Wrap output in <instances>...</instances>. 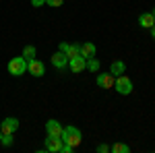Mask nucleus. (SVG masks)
Here are the masks:
<instances>
[{
	"label": "nucleus",
	"instance_id": "412c9836",
	"mask_svg": "<svg viewBox=\"0 0 155 153\" xmlns=\"http://www.w3.org/2000/svg\"><path fill=\"white\" fill-rule=\"evenodd\" d=\"M107 151H110L107 145H97V153H107Z\"/></svg>",
	"mask_w": 155,
	"mask_h": 153
},
{
	"label": "nucleus",
	"instance_id": "f8f14e48",
	"mask_svg": "<svg viewBox=\"0 0 155 153\" xmlns=\"http://www.w3.org/2000/svg\"><path fill=\"white\" fill-rule=\"evenodd\" d=\"M139 25L143 27V29H151L155 25V17H153V12H143L141 17H139Z\"/></svg>",
	"mask_w": 155,
	"mask_h": 153
},
{
	"label": "nucleus",
	"instance_id": "a211bd4d",
	"mask_svg": "<svg viewBox=\"0 0 155 153\" xmlns=\"http://www.w3.org/2000/svg\"><path fill=\"white\" fill-rule=\"evenodd\" d=\"M0 145L11 147V145H12V135H2V137H0Z\"/></svg>",
	"mask_w": 155,
	"mask_h": 153
},
{
	"label": "nucleus",
	"instance_id": "dca6fc26",
	"mask_svg": "<svg viewBox=\"0 0 155 153\" xmlns=\"http://www.w3.org/2000/svg\"><path fill=\"white\" fill-rule=\"evenodd\" d=\"M35 54H37L35 46H25V48H23V54H21V56H23L25 60H33V58H35Z\"/></svg>",
	"mask_w": 155,
	"mask_h": 153
},
{
	"label": "nucleus",
	"instance_id": "4468645a",
	"mask_svg": "<svg viewBox=\"0 0 155 153\" xmlns=\"http://www.w3.org/2000/svg\"><path fill=\"white\" fill-rule=\"evenodd\" d=\"M66 56H68V60L74 58V56H81V50H79V44H68V48H66V52H64Z\"/></svg>",
	"mask_w": 155,
	"mask_h": 153
},
{
	"label": "nucleus",
	"instance_id": "423d86ee",
	"mask_svg": "<svg viewBox=\"0 0 155 153\" xmlns=\"http://www.w3.org/2000/svg\"><path fill=\"white\" fill-rule=\"evenodd\" d=\"M50 62H52V66L54 68H58V71H64L66 66H68V56L64 54V52H56V54H52V58H50Z\"/></svg>",
	"mask_w": 155,
	"mask_h": 153
},
{
	"label": "nucleus",
	"instance_id": "aec40b11",
	"mask_svg": "<svg viewBox=\"0 0 155 153\" xmlns=\"http://www.w3.org/2000/svg\"><path fill=\"white\" fill-rule=\"evenodd\" d=\"M72 151H74V147L66 145V143H62V149H60V153H72Z\"/></svg>",
	"mask_w": 155,
	"mask_h": 153
},
{
	"label": "nucleus",
	"instance_id": "5701e85b",
	"mask_svg": "<svg viewBox=\"0 0 155 153\" xmlns=\"http://www.w3.org/2000/svg\"><path fill=\"white\" fill-rule=\"evenodd\" d=\"M151 37H153V39H155V25H153V27H151Z\"/></svg>",
	"mask_w": 155,
	"mask_h": 153
},
{
	"label": "nucleus",
	"instance_id": "39448f33",
	"mask_svg": "<svg viewBox=\"0 0 155 153\" xmlns=\"http://www.w3.org/2000/svg\"><path fill=\"white\" fill-rule=\"evenodd\" d=\"M17 128H19V120L17 118H4L0 122V132L2 135H15Z\"/></svg>",
	"mask_w": 155,
	"mask_h": 153
},
{
	"label": "nucleus",
	"instance_id": "f3484780",
	"mask_svg": "<svg viewBox=\"0 0 155 153\" xmlns=\"http://www.w3.org/2000/svg\"><path fill=\"white\" fill-rule=\"evenodd\" d=\"M87 71H93V72H97L99 71V60L93 56V58H87Z\"/></svg>",
	"mask_w": 155,
	"mask_h": 153
},
{
	"label": "nucleus",
	"instance_id": "9b49d317",
	"mask_svg": "<svg viewBox=\"0 0 155 153\" xmlns=\"http://www.w3.org/2000/svg\"><path fill=\"white\" fill-rule=\"evenodd\" d=\"M79 50H81V56H83L85 60H87V58H93V56L97 54V48H95V44H91V42L79 44Z\"/></svg>",
	"mask_w": 155,
	"mask_h": 153
},
{
	"label": "nucleus",
	"instance_id": "b1692460",
	"mask_svg": "<svg viewBox=\"0 0 155 153\" xmlns=\"http://www.w3.org/2000/svg\"><path fill=\"white\" fill-rule=\"evenodd\" d=\"M151 12H153V17H155V8H153V11H151Z\"/></svg>",
	"mask_w": 155,
	"mask_h": 153
},
{
	"label": "nucleus",
	"instance_id": "9d476101",
	"mask_svg": "<svg viewBox=\"0 0 155 153\" xmlns=\"http://www.w3.org/2000/svg\"><path fill=\"white\" fill-rule=\"evenodd\" d=\"M62 128H64V126L60 124L58 120H54V118H50L48 122H46V132L52 135V137H60V135H62Z\"/></svg>",
	"mask_w": 155,
	"mask_h": 153
},
{
	"label": "nucleus",
	"instance_id": "6ab92c4d",
	"mask_svg": "<svg viewBox=\"0 0 155 153\" xmlns=\"http://www.w3.org/2000/svg\"><path fill=\"white\" fill-rule=\"evenodd\" d=\"M62 2H64V0H46V4H48V6H52V8L62 6Z\"/></svg>",
	"mask_w": 155,
	"mask_h": 153
},
{
	"label": "nucleus",
	"instance_id": "7ed1b4c3",
	"mask_svg": "<svg viewBox=\"0 0 155 153\" xmlns=\"http://www.w3.org/2000/svg\"><path fill=\"white\" fill-rule=\"evenodd\" d=\"M114 87H116V91H118L120 95H128L132 93V81L126 77V75H120V77H116V83H114Z\"/></svg>",
	"mask_w": 155,
	"mask_h": 153
},
{
	"label": "nucleus",
	"instance_id": "ddd939ff",
	"mask_svg": "<svg viewBox=\"0 0 155 153\" xmlns=\"http://www.w3.org/2000/svg\"><path fill=\"white\" fill-rule=\"evenodd\" d=\"M126 71V64L122 62V60H114L112 64H110V72L114 75V77H120V75H124Z\"/></svg>",
	"mask_w": 155,
	"mask_h": 153
},
{
	"label": "nucleus",
	"instance_id": "20e7f679",
	"mask_svg": "<svg viewBox=\"0 0 155 153\" xmlns=\"http://www.w3.org/2000/svg\"><path fill=\"white\" fill-rule=\"evenodd\" d=\"M27 72L29 75H33V77H44V72H46V64L41 62V60H27Z\"/></svg>",
	"mask_w": 155,
	"mask_h": 153
},
{
	"label": "nucleus",
	"instance_id": "1a4fd4ad",
	"mask_svg": "<svg viewBox=\"0 0 155 153\" xmlns=\"http://www.w3.org/2000/svg\"><path fill=\"white\" fill-rule=\"evenodd\" d=\"M68 68H71V72H83L87 68V60L83 56H74L68 60Z\"/></svg>",
	"mask_w": 155,
	"mask_h": 153
},
{
	"label": "nucleus",
	"instance_id": "393cba45",
	"mask_svg": "<svg viewBox=\"0 0 155 153\" xmlns=\"http://www.w3.org/2000/svg\"><path fill=\"white\" fill-rule=\"evenodd\" d=\"M0 137H2V132H0Z\"/></svg>",
	"mask_w": 155,
	"mask_h": 153
},
{
	"label": "nucleus",
	"instance_id": "0eeeda50",
	"mask_svg": "<svg viewBox=\"0 0 155 153\" xmlns=\"http://www.w3.org/2000/svg\"><path fill=\"white\" fill-rule=\"evenodd\" d=\"M95 83L101 87V89H112L114 83H116V77H114L112 72H99L97 79H95Z\"/></svg>",
	"mask_w": 155,
	"mask_h": 153
},
{
	"label": "nucleus",
	"instance_id": "4be33fe9",
	"mask_svg": "<svg viewBox=\"0 0 155 153\" xmlns=\"http://www.w3.org/2000/svg\"><path fill=\"white\" fill-rule=\"evenodd\" d=\"M31 4L33 6H41V4H46V0H31Z\"/></svg>",
	"mask_w": 155,
	"mask_h": 153
},
{
	"label": "nucleus",
	"instance_id": "f03ea898",
	"mask_svg": "<svg viewBox=\"0 0 155 153\" xmlns=\"http://www.w3.org/2000/svg\"><path fill=\"white\" fill-rule=\"evenodd\" d=\"M8 72H11L12 77H21L27 72V60L23 56H17V58H12L8 62Z\"/></svg>",
	"mask_w": 155,
	"mask_h": 153
},
{
	"label": "nucleus",
	"instance_id": "6e6552de",
	"mask_svg": "<svg viewBox=\"0 0 155 153\" xmlns=\"http://www.w3.org/2000/svg\"><path fill=\"white\" fill-rule=\"evenodd\" d=\"M60 149H62V139H60V137H52V135H48V137H46V151L60 153Z\"/></svg>",
	"mask_w": 155,
	"mask_h": 153
},
{
	"label": "nucleus",
	"instance_id": "2eb2a0df",
	"mask_svg": "<svg viewBox=\"0 0 155 153\" xmlns=\"http://www.w3.org/2000/svg\"><path fill=\"white\" fill-rule=\"evenodd\" d=\"M110 151L112 153H130V147L124 145V143H114V145L110 147Z\"/></svg>",
	"mask_w": 155,
	"mask_h": 153
},
{
	"label": "nucleus",
	"instance_id": "f257e3e1",
	"mask_svg": "<svg viewBox=\"0 0 155 153\" xmlns=\"http://www.w3.org/2000/svg\"><path fill=\"white\" fill-rule=\"evenodd\" d=\"M60 139H62V143H66V145H71V147L77 149L81 145V141H83V135H81V130L77 126H66V128H62Z\"/></svg>",
	"mask_w": 155,
	"mask_h": 153
}]
</instances>
